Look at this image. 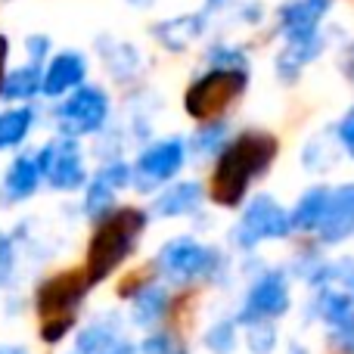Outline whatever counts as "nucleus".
Instances as JSON below:
<instances>
[{"label":"nucleus","instance_id":"24","mask_svg":"<svg viewBox=\"0 0 354 354\" xmlns=\"http://www.w3.org/2000/svg\"><path fill=\"white\" fill-rule=\"evenodd\" d=\"M100 56L106 59L112 78H118V81H128L140 68V53L134 50V44H112L106 37V41H100Z\"/></svg>","mask_w":354,"mask_h":354},{"label":"nucleus","instance_id":"40","mask_svg":"<svg viewBox=\"0 0 354 354\" xmlns=\"http://www.w3.org/2000/svg\"><path fill=\"white\" fill-rule=\"evenodd\" d=\"M289 354H311V351L301 348V345H292V348H289Z\"/></svg>","mask_w":354,"mask_h":354},{"label":"nucleus","instance_id":"33","mask_svg":"<svg viewBox=\"0 0 354 354\" xmlns=\"http://www.w3.org/2000/svg\"><path fill=\"white\" fill-rule=\"evenodd\" d=\"M25 53H28V62H35V66H44V62L53 56V41H50L47 35H28L25 37Z\"/></svg>","mask_w":354,"mask_h":354},{"label":"nucleus","instance_id":"8","mask_svg":"<svg viewBox=\"0 0 354 354\" xmlns=\"http://www.w3.org/2000/svg\"><path fill=\"white\" fill-rule=\"evenodd\" d=\"M189 147L183 137H162V140H153L140 149L137 162L131 165L134 171V183L140 193H153V189H162L168 183H174V177L180 174V168L187 165Z\"/></svg>","mask_w":354,"mask_h":354},{"label":"nucleus","instance_id":"37","mask_svg":"<svg viewBox=\"0 0 354 354\" xmlns=\"http://www.w3.org/2000/svg\"><path fill=\"white\" fill-rule=\"evenodd\" d=\"M3 62H6V37L0 35V68H3ZM3 75L6 72H0V81H3Z\"/></svg>","mask_w":354,"mask_h":354},{"label":"nucleus","instance_id":"21","mask_svg":"<svg viewBox=\"0 0 354 354\" xmlns=\"http://www.w3.org/2000/svg\"><path fill=\"white\" fill-rule=\"evenodd\" d=\"M41 81H44V66H19V68H10L0 81V100L6 103H16V106H25L31 103L35 97H41Z\"/></svg>","mask_w":354,"mask_h":354},{"label":"nucleus","instance_id":"1","mask_svg":"<svg viewBox=\"0 0 354 354\" xmlns=\"http://www.w3.org/2000/svg\"><path fill=\"white\" fill-rule=\"evenodd\" d=\"M277 153H280V143L268 131H243L239 137L227 140L212 174V199L224 208L243 205L249 187L268 174Z\"/></svg>","mask_w":354,"mask_h":354},{"label":"nucleus","instance_id":"2","mask_svg":"<svg viewBox=\"0 0 354 354\" xmlns=\"http://www.w3.org/2000/svg\"><path fill=\"white\" fill-rule=\"evenodd\" d=\"M149 214L140 208H115L112 214H106L97 224V233L91 236L87 245V264H84V277L91 286L109 280L128 255L137 249L143 230H147Z\"/></svg>","mask_w":354,"mask_h":354},{"label":"nucleus","instance_id":"28","mask_svg":"<svg viewBox=\"0 0 354 354\" xmlns=\"http://www.w3.org/2000/svg\"><path fill=\"white\" fill-rule=\"evenodd\" d=\"M245 345H249L252 354H274L277 348L274 320H258V324L245 326Z\"/></svg>","mask_w":354,"mask_h":354},{"label":"nucleus","instance_id":"30","mask_svg":"<svg viewBox=\"0 0 354 354\" xmlns=\"http://www.w3.org/2000/svg\"><path fill=\"white\" fill-rule=\"evenodd\" d=\"M137 351L140 354H187V348H180L177 339L171 336V333H165V330L147 333V339L137 345Z\"/></svg>","mask_w":354,"mask_h":354},{"label":"nucleus","instance_id":"12","mask_svg":"<svg viewBox=\"0 0 354 354\" xmlns=\"http://www.w3.org/2000/svg\"><path fill=\"white\" fill-rule=\"evenodd\" d=\"M81 84H87V56L84 53H78V50H62V53H53L44 62L41 97L59 103L62 97L78 91Z\"/></svg>","mask_w":354,"mask_h":354},{"label":"nucleus","instance_id":"6","mask_svg":"<svg viewBox=\"0 0 354 354\" xmlns=\"http://www.w3.org/2000/svg\"><path fill=\"white\" fill-rule=\"evenodd\" d=\"M292 230V214L283 208L274 196L258 193L243 205L236 227H233V243L243 252L258 249L261 243H274V239H286Z\"/></svg>","mask_w":354,"mask_h":354},{"label":"nucleus","instance_id":"35","mask_svg":"<svg viewBox=\"0 0 354 354\" xmlns=\"http://www.w3.org/2000/svg\"><path fill=\"white\" fill-rule=\"evenodd\" d=\"M345 75L354 78V44H348V50H345Z\"/></svg>","mask_w":354,"mask_h":354},{"label":"nucleus","instance_id":"4","mask_svg":"<svg viewBox=\"0 0 354 354\" xmlns=\"http://www.w3.org/2000/svg\"><path fill=\"white\" fill-rule=\"evenodd\" d=\"M224 258H221L218 249L199 243L196 236H174L168 239L165 245L156 255V268L174 286H189V283L199 280H214V274L221 270Z\"/></svg>","mask_w":354,"mask_h":354},{"label":"nucleus","instance_id":"22","mask_svg":"<svg viewBox=\"0 0 354 354\" xmlns=\"http://www.w3.org/2000/svg\"><path fill=\"white\" fill-rule=\"evenodd\" d=\"M330 189L333 187H311L299 196L289 214H292V230L299 233H317L320 221H324L326 212V202H330Z\"/></svg>","mask_w":354,"mask_h":354},{"label":"nucleus","instance_id":"34","mask_svg":"<svg viewBox=\"0 0 354 354\" xmlns=\"http://www.w3.org/2000/svg\"><path fill=\"white\" fill-rule=\"evenodd\" d=\"M333 134H336V140H339V149L354 159V106L345 112L342 118H339V124H336V131H333Z\"/></svg>","mask_w":354,"mask_h":354},{"label":"nucleus","instance_id":"27","mask_svg":"<svg viewBox=\"0 0 354 354\" xmlns=\"http://www.w3.org/2000/svg\"><path fill=\"white\" fill-rule=\"evenodd\" d=\"M202 345L212 354H233L239 345L236 320H218V324H212L205 330V336H202Z\"/></svg>","mask_w":354,"mask_h":354},{"label":"nucleus","instance_id":"14","mask_svg":"<svg viewBox=\"0 0 354 354\" xmlns=\"http://www.w3.org/2000/svg\"><path fill=\"white\" fill-rule=\"evenodd\" d=\"M314 317L324 320L333 330V339H336L342 348H348V342L354 339V299L345 289L336 286H324L314 299Z\"/></svg>","mask_w":354,"mask_h":354},{"label":"nucleus","instance_id":"41","mask_svg":"<svg viewBox=\"0 0 354 354\" xmlns=\"http://www.w3.org/2000/svg\"><path fill=\"white\" fill-rule=\"evenodd\" d=\"M345 351H354V339H351V342H348V348H345Z\"/></svg>","mask_w":354,"mask_h":354},{"label":"nucleus","instance_id":"20","mask_svg":"<svg viewBox=\"0 0 354 354\" xmlns=\"http://www.w3.org/2000/svg\"><path fill=\"white\" fill-rule=\"evenodd\" d=\"M324 35L311 37V41H292V44H283V50L277 53L274 68H277V78L283 84H295L301 78V68L311 66L320 53H324Z\"/></svg>","mask_w":354,"mask_h":354},{"label":"nucleus","instance_id":"26","mask_svg":"<svg viewBox=\"0 0 354 354\" xmlns=\"http://www.w3.org/2000/svg\"><path fill=\"white\" fill-rule=\"evenodd\" d=\"M189 153L196 159H212V156H221V149L227 147V122H205L199 124V131L193 134V140L187 143Z\"/></svg>","mask_w":354,"mask_h":354},{"label":"nucleus","instance_id":"25","mask_svg":"<svg viewBox=\"0 0 354 354\" xmlns=\"http://www.w3.org/2000/svg\"><path fill=\"white\" fill-rule=\"evenodd\" d=\"M115 193L118 189L112 187V183H106L100 174H93L91 180H87V187H84V214L100 224L106 214H112L118 208L115 205Z\"/></svg>","mask_w":354,"mask_h":354},{"label":"nucleus","instance_id":"32","mask_svg":"<svg viewBox=\"0 0 354 354\" xmlns=\"http://www.w3.org/2000/svg\"><path fill=\"white\" fill-rule=\"evenodd\" d=\"M12 277H16V243L0 230V286H10Z\"/></svg>","mask_w":354,"mask_h":354},{"label":"nucleus","instance_id":"3","mask_svg":"<svg viewBox=\"0 0 354 354\" xmlns=\"http://www.w3.org/2000/svg\"><path fill=\"white\" fill-rule=\"evenodd\" d=\"M245 87H249V72H239V68H208L205 75H199L189 84L187 97H183L187 115L196 118L199 124L218 122L243 97Z\"/></svg>","mask_w":354,"mask_h":354},{"label":"nucleus","instance_id":"39","mask_svg":"<svg viewBox=\"0 0 354 354\" xmlns=\"http://www.w3.org/2000/svg\"><path fill=\"white\" fill-rule=\"evenodd\" d=\"M131 6H137V10H147V6H153V0H128Z\"/></svg>","mask_w":354,"mask_h":354},{"label":"nucleus","instance_id":"10","mask_svg":"<svg viewBox=\"0 0 354 354\" xmlns=\"http://www.w3.org/2000/svg\"><path fill=\"white\" fill-rule=\"evenodd\" d=\"M333 12V0H286L277 10V35L283 44L311 41L320 35L324 19Z\"/></svg>","mask_w":354,"mask_h":354},{"label":"nucleus","instance_id":"11","mask_svg":"<svg viewBox=\"0 0 354 354\" xmlns=\"http://www.w3.org/2000/svg\"><path fill=\"white\" fill-rule=\"evenodd\" d=\"M87 289H91V283H87L84 274L66 270V274H56L37 286L35 308L44 314V317H66V314H72L75 308L84 301Z\"/></svg>","mask_w":354,"mask_h":354},{"label":"nucleus","instance_id":"38","mask_svg":"<svg viewBox=\"0 0 354 354\" xmlns=\"http://www.w3.org/2000/svg\"><path fill=\"white\" fill-rule=\"evenodd\" d=\"M227 3H230V0H205L208 10H221V6H227Z\"/></svg>","mask_w":354,"mask_h":354},{"label":"nucleus","instance_id":"36","mask_svg":"<svg viewBox=\"0 0 354 354\" xmlns=\"http://www.w3.org/2000/svg\"><path fill=\"white\" fill-rule=\"evenodd\" d=\"M0 354H31L25 345H0Z\"/></svg>","mask_w":354,"mask_h":354},{"label":"nucleus","instance_id":"19","mask_svg":"<svg viewBox=\"0 0 354 354\" xmlns=\"http://www.w3.org/2000/svg\"><path fill=\"white\" fill-rule=\"evenodd\" d=\"M208 16L205 12H187V16H177V19H162L159 25H153V37L162 44L165 50L171 53H183L189 44H196L205 31Z\"/></svg>","mask_w":354,"mask_h":354},{"label":"nucleus","instance_id":"23","mask_svg":"<svg viewBox=\"0 0 354 354\" xmlns=\"http://www.w3.org/2000/svg\"><path fill=\"white\" fill-rule=\"evenodd\" d=\"M35 122H37V112L28 103L10 106V109L0 112V149H19L28 140L31 131H35Z\"/></svg>","mask_w":354,"mask_h":354},{"label":"nucleus","instance_id":"29","mask_svg":"<svg viewBox=\"0 0 354 354\" xmlns=\"http://www.w3.org/2000/svg\"><path fill=\"white\" fill-rule=\"evenodd\" d=\"M208 66L212 68H239V72H249V59L239 47H230V44H214L208 50Z\"/></svg>","mask_w":354,"mask_h":354},{"label":"nucleus","instance_id":"15","mask_svg":"<svg viewBox=\"0 0 354 354\" xmlns=\"http://www.w3.org/2000/svg\"><path fill=\"white\" fill-rule=\"evenodd\" d=\"M354 233V183L330 189V202H326L324 221L317 227V239L324 245H339Z\"/></svg>","mask_w":354,"mask_h":354},{"label":"nucleus","instance_id":"5","mask_svg":"<svg viewBox=\"0 0 354 354\" xmlns=\"http://www.w3.org/2000/svg\"><path fill=\"white\" fill-rule=\"evenodd\" d=\"M109 115L112 100L100 84H81L78 91H72L56 103V128L62 137H72V140L106 131Z\"/></svg>","mask_w":354,"mask_h":354},{"label":"nucleus","instance_id":"9","mask_svg":"<svg viewBox=\"0 0 354 354\" xmlns=\"http://www.w3.org/2000/svg\"><path fill=\"white\" fill-rule=\"evenodd\" d=\"M292 308V286L283 268H264L255 280L249 283L243 295L236 320L239 324H258V320H277Z\"/></svg>","mask_w":354,"mask_h":354},{"label":"nucleus","instance_id":"31","mask_svg":"<svg viewBox=\"0 0 354 354\" xmlns=\"http://www.w3.org/2000/svg\"><path fill=\"white\" fill-rule=\"evenodd\" d=\"M72 330H75V317H72V314H66V317H47V320H44V326H41V342L59 345Z\"/></svg>","mask_w":354,"mask_h":354},{"label":"nucleus","instance_id":"18","mask_svg":"<svg viewBox=\"0 0 354 354\" xmlns=\"http://www.w3.org/2000/svg\"><path fill=\"white\" fill-rule=\"evenodd\" d=\"M171 308V292L162 283H140L137 289H131V320L143 330H153Z\"/></svg>","mask_w":354,"mask_h":354},{"label":"nucleus","instance_id":"13","mask_svg":"<svg viewBox=\"0 0 354 354\" xmlns=\"http://www.w3.org/2000/svg\"><path fill=\"white\" fill-rule=\"evenodd\" d=\"M41 183H44V174H41V165H37V153H19L6 165L3 180H0V205L12 208L19 202H28L41 189Z\"/></svg>","mask_w":354,"mask_h":354},{"label":"nucleus","instance_id":"16","mask_svg":"<svg viewBox=\"0 0 354 354\" xmlns=\"http://www.w3.org/2000/svg\"><path fill=\"white\" fill-rule=\"evenodd\" d=\"M202 199H205V189H202L199 180H174L153 199L149 218H159V221L189 218V214L199 212Z\"/></svg>","mask_w":354,"mask_h":354},{"label":"nucleus","instance_id":"17","mask_svg":"<svg viewBox=\"0 0 354 354\" xmlns=\"http://www.w3.org/2000/svg\"><path fill=\"white\" fill-rule=\"evenodd\" d=\"M124 342L122 333V317L118 314H100L93 317L87 326H81L78 336H75V348L78 354H109L112 348Z\"/></svg>","mask_w":354,"mask_h":354},{"label":"nucleus","instance_id":"7","mask_svg":"<svg viewBox=\"0 0 354 354\" xmlns=\"http://www.w3.org/2000/svg\"><path fill=\"white\" fill-rule=\"evenodd\" d=\"M37 165H41L44 183L56 193H78L87 187L91 174H87L84 149L72 137H53L37 149Z\"/></svg>","mask_w":354,"mask_h":354}]
</instances>
